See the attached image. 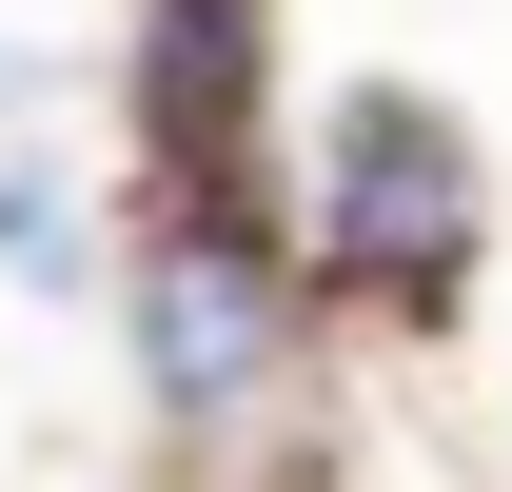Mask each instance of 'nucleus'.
I'll list each match as a JSON object with an SVG mask.
<instances>
[{
  "label": "nucleus",
  "mask_w": 512,
  "mask_h": 492,
  "mask_svg": "<svg viewBox=\"0 0 512 492\" xmlns=\"http://www.w3.org/2000/svg\"><path fill=\"white\" fill-rule=\"evenodd\" d=\"M296 276L375 335H453L493 276V138L453 119V79H335L296 158Z\"/></svg>",
  "instance_id": "1"
},
{
  "label": "nucleus",
  "mask_w": 512,
  "mask_h": 492,
  "mask_svg": "<svg viewBox=\"0 0 512 492\" xmlns=\"http://www.w3.org/2000/svg\"><path fill=\"white\" fill-rule=\"evenodd\" d=\"M119 99H138V197H256V138H276V0H138Z\"/></svg>",
  "instance_id": "3"
},
{
  "label": "nucleus",
  "mask_w": 512,
  "mask_h": 492,
  "mask_svg": "<svg viewBox=\"0 0 512 492\" xmlns=\"http://www.w3.org/2000/svg\"><path fill=\"white\" fill-rule=\"evenodd\" d=\"M79 276H99V197H79L60 158H0V296H40V315H60Z\"/></svg>",
  "instance_id": "4"
},
{
  "label": "nucleus",
  "mask_w": 512,
  "mask_h": 492,
  "mask_svg": "<svg viewBox=\"0 0 512 492\" xmlns=\"http://www.w3.org/2000/svg\"><path fill=\"white\" fill-rule=\"evenodd\" d=\"M119 315H138V394L178 453H256L296 414V355H316V276L256 197H138V256H119Z\"/></svg>",
  "instance_id": "2"
},
{
  "label": "nucleus",
  "mask_w": 512,
  "mask_h": 492,
  "mask_svg": "<svg viewBox=\"0 0 512 492\" xmlns=\"http://www.w3.org/2000/svg\"><path fill=\"white\" fill-rule=\"evenodd\" d=\"M0 99H20V60H0Z\"/></svg>",
  "instance_id": "5"
}]
</instances>
